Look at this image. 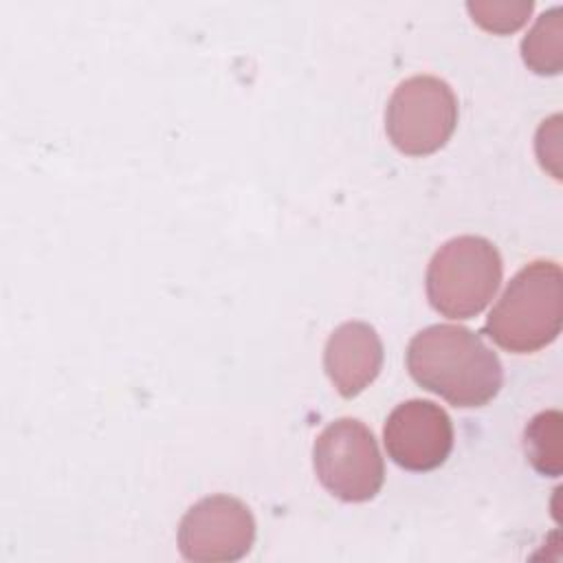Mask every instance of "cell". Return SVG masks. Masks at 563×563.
<instances>
[{"mask_svg": "<svg viewBox=\"0 0 563 563\" xmlns=\"http://www.w3.org/2000/svg\"><path fill=\"white\" fill-rule=\"evenodd\" d=\"M409 376L460 409L488 405L501 389L504 367L486 341L455 323H435L407 345Z\"/></svg>", "mask_w": 563, "mask_h": 563, "instance_id": "obj_1", "label": "cell"}, {"mask_svg": "<svg viewBox=\"0 0 563 563\" xmlns=\"http://www.w3.org/2000/svg\"><path fill=\"white\" fill-rule=\"evenodd\" d=\"M563 325V273L552 260L526 264L486 317L484 330L506 352L530 354L548 347Z\"/></svg>", "mask_w": 563, "mask_h": 563, "instance_id": "obj_2", "label": "cell"}, {"mask_svg": "<svg viewBox=\"0 0 563 563\" xmlns=\"http://www.w3.org/2000/svg\"><path fill=\"white\" fill-rule=\"evenodd\" d=\"M501 275L504 262L490 240L457 235L444 242L427 266V299L442 317L471 319L490 303Z\"/></svg>", "mask_w": 563, "mask_h": 563, "instance_id": "obj_3", "label": "cell"}, {"mask_svg": "<svg viewBox=\"0 0 563 563\" xmlns=\"http://www.w3.org/2000/svg\"><path fill=\"white\" fill-rule=\"evenodd\" d=\"M312 466L319 484L350 504L374 499L385 482L378 442L356 418H339L317 435Z\"/></svg>", "mask_w": 563, "mask_h": 563, "instance_id": "obj_4", "label": "cell"}, {"mask_svg": "<svg viewBox=\"0 0 563 563\" xmlns=\"http://www.w3.org/2000/svg\"><path fill=\"white\" fill-rule=\"evenodd\" d=\"M457 125V97L435 75H413L396 86L385 110V132L407 156H427L446 145Z\"/></svg>", "mask_w": 563, "mask_h": 563, "instance_id": "obj_5", "label": "cell"}, {"mask_svg": "<svg viewBox=\"0 0 563 563\" xmlns=\"http://www.w3.org/2000/svg\"><path fill=\"white\" fill-rule=\"evenodd\" d=\"M178 552L194 563H231L246 556L255 541L251 508L231 495L196 501L178 523Z\"/></svg>", "mask_w": 563, "mask_h": 563, "instance_id": "obj_6", "label": "cell"}, {"mask_svg": "<svg viewBox=\"0 0 563 563\" xmlns=\"http://www.w3.org/2000/svg\"><path fill=\"white\" fill-rule=\"evenodd\" d=\"M383 444L394 464L411 473L442 466L453 449V422L449 413L422 398L400 402L387 416Z\"/></svg>", "mask_w": 563, "mask_h": 563, "instance_id": "obj_7", "label": "cell"}, {"mask_svg": "<svg viewBox=\"0 0 563 563\" xmlns=\"http://www.w3.org/2000/svg\"><path fill=\"white\" fill-rule=\"evenodd\" d=\"M383 358L378 332L365 321H345L325 341L323 369L343 398H354L376 380Z\"/></svg>", "mask_w": 563, "mask_h": 563, "instance_id": "obj_8", "label": "cell"}, {"mask_svg": "<svg viewBox=\"0 0 563 563\" xmlns=\"http://www.w3.org/2000/svg\"><path fill=\"white\" fill-rule=\"evenodd\" d=\"M521 59L537 75H559L563 68V9L543 11L521 40Z\"/></svg>", "mask_w": 563, "mask_h": 563, "instance_id": "obj_9", "label": "cell"}, {"mask_svg": "<svg viewBox=\"0 0 563 563\" xmlns=\"http://www.w3.org/2000/svg\"><path fill=\"white\" fill-rule=\"evenodd\" d=\"M561 427H563L561 411L548 409L532 416L523 429L526 460L543 477H559L563 473Z\"/></svg>", "mask_w": 563, "mask_h": 563, "instance_id": "obj_10", "label": "cell"}, {"mask_svg": "<svg viewBox=\"0 0 563 563\" xmlns=\"http://www.w3.org/2000/svg\"><path fill=\"white\" fill-rule=\"evenodd\" d=\"M532 0H471L466 2V11L473 22L488 33L508 35L521 29L528 22L532 11Z\"/></svg>", "mask_w": 563, "mask_h": 563, "instance_id": "obj_11", "label": "cell"}, {"mask_svg": "<svg viewBox=\"0 0 563 563\" xmlns=\"http://www.w3.org/2000/svg\"><path fill=\"white\" fill-rule=\"evenodd\" d=\"M561 114L550 117L548 121H543L537 130V156L543 169H548L554 178H561V169H559V161H561Z\"/></svg>", "mask_w": 563, "mask_h": 563, "instance_id": "obj_12", "label": "cell"}]
</instances>
